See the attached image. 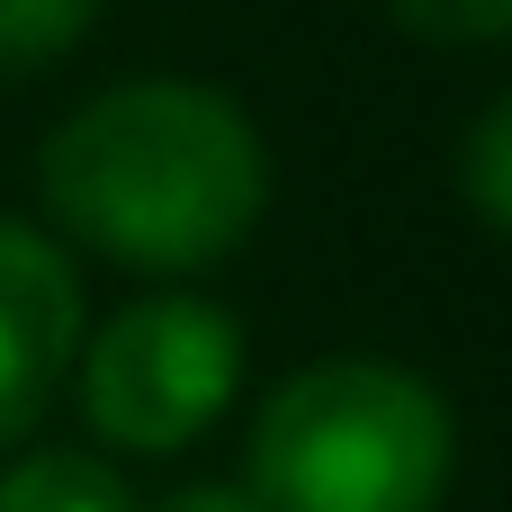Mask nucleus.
Returning <instances> with one entry per match:
<instances>
[{"mask_svg":"<svg viewBox=\"0 0 512 512\" xmlns=\"http://www.w3.org/2000/svg\"><path fill=\"white\" fill-rule=\"evenodd\" d=\"M243 378V324L207 297H135L81 351V414L108 450H189Z\"/></svg>","mask_w":512,"mask_h":512,"instance_id":"obj_3","label":"nucleus"},{"mask_svg":"<svg viewBox=\"0 0 512 512\" xmlns=\"http://www.w3.org/2000/svg\"><path fill=\"white\" fill-rule=\"evenodd\" d=\"M90 18H99V0H0V81L63 63L90 36Z\"/></svg>","mask_w":512,"mask_h":512,"instance_id":"obj_6","label":"nucleus"},{"mask_svg":"<svg viewBox=\"0 0 512 512\" xmlns=\"http://www.w3.org/2000/svg\"><path fill=\"white\" fill-rule=\"evenodd\" d=\"M162 512H261L252 495H234V486H189V495H171Z\"/></svg>","mask_w":512,"mask_h":512,"instance_id":"obj_9","label":"nucleus"},{"mask_svg":"<svg viewBox=\"0 0 512 512\" xmlns=\"http://www.w3.org/2000/svg\"><path fill=\"white\" fill-rule=\"evenodd\" d=\"M0 512H135V495L90 450H27L0 468Z\"/></svg>","mask_w":512,"mask_h":512,"instance_id":"obj_5","label":"nucleus"},{"mask_svg":"<svg viewBox=\"0 0 512 512\" xmlns=\"http://www.w3.org/2000/svg\"><path fill=\"white\" fill-rule=\"evenodd\" d=\"M36 189L90 252L180 279L216 270L261 225L270 153L252 117L207 81H117L45 135Z\"/></svg>","mask_w":512,"mask_h":512,"instance_id":"obj_1","label":"nucleus"},{"mask_svg":"<svg viewBox=\"0 0 512 512\" xmlns=\"http://www.w3.org/2000/svg\"><path fill=\"white\" fill-rule=\"evenodd\" d=\"M450 405L396 360H315L252 423L261 512H432L450 495Z\"/></svg>","mask_w":512,"mask_h":512,"instance_id":"obj_2","label":"nucleus"},{"mask_svg":"<svg viewBox=\"0 0 512 512\" xmlns=\"http://www.w3.org/2000/svg\"><path fill=\"white\" fill-rule=\"evenodd\" d=\"M378 9L423 45H504L512 36V0H378Z\"/></svg>","mask_w":512,"mask_h":512,"instance_id":"obj_8","label":"nucleus"},{"mask_svg":"<svg viewBox=\"0 0 512 512\" xmlns=\"http://www.w3.org/2000/svg\"><path fill=\"white\" fill-rule=\"evenodd\" d=\"M81 360V279L72 261L0 216V450L45 414V396Z\"/></svg>","mask_w":512,"mask_h":512,"instance_id":"obj_4","label":"nucleus"},{"mask_svg":"<svg viewBox=\"0 0 512 512\" xmlns=\"http://www.w3.org/2000/svg\"><path fill=\"white\" fill-rule=\"evenodd\" d=\"M459 189H468V207H477L495 234H512V90L468 126V144H459Z\"/></svg>","mask_w":512,"mask_h":512,"instance_id":"obj_7","label":"nucleus"}]
</instances>
